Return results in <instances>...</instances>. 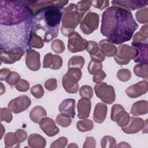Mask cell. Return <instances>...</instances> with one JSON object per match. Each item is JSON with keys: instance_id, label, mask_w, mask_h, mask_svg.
<instances>
[{"instance_id": "6da1fadb", "label": "cell", "mask_w": 148, "mask_h": 148, "mask_svg": "<svg viewBox=\"0 0 148 148\" xmlns=\"http://www.w3.org/2000/svg\"><path fill=\"white\" fill-rule=\"evenodd\" d=\"M138 28L131 10L125 8L112 5L102 13L101 32L113 44L130 40Z\"/></svg>"}, {"instance_id": "7a4b0ae2", "label": "cell", "mask_w": 148, "mask_h": 148, "mask_svg": "<svg viewBox=\"0 0 148 148\" xmlns=\"http://www.w3.org/2000/svg\"><path fill=\"white\" fill-rule=\"evenodd\" d=\"M68 1H53L34 13L33 31L43 35V42H49L58 34L64 8Z\"/></svg>"}, {"instance_id": "3957f363", "label": "cell", "mask_w": 148, "mask_h": 148, "mask_svg": "<svg viewBox=\"0 0 148 148\" xmlns=\"http://www.w3.org/2000/svg\"><path fill=\"white\" fill-rule=\"evenodd\" d=\"M33 29V18L20 24L0 25V49L22 48L27 51L30 49L28 42Z\"/></svg>"}, {"instance_id": "277c9868", "label": "cell", "mask_w": 148, "mask_h": 148, "mask_svg": "<svg viewBox=\"0 0 148 148\" xmlns=\"http://www.w3.org/2000/svg\"><path fill=\"white\" fill-rule=\"evenodd\" d=\"M30 8L22 1H0V25L10 26L33 18Z\"/></svg>"}, {"instance_id": "5b68a950", "label": "cell", "mask_w": 148, "mask_h": 148, "mask_svg": "<svg viewBox=\"0 0 148 148\" xmlns=\"http://www.w3.org/2000/svg\"><path fill=\"white\" fill-rule=\"evenodd\" d=\"M84 14L80 13L77 5L71 3L64 8L62 18V25L61 31L66 36L75 31L76 26L81 22Z\"/></svg>"}, {"instance_id": "8992f818", "label": "cell", "mask_w": 148, "mask_h": 148, "mask_svg": "<svg viewBox=\"0 0 148 148\" xmlns=\"http://www.w3.org/2000/svg\"><path fill=\"white\" fill-rule=\"evenodd\" d=\"M82 73L80 69L69 68L62 79V84L64 90L68 93L76 94L79 90L78 82L82 77Z\"/></svg>"}, {"instance_id": "52a82bcc", "label": "cell", "mask_w": 148, "mask_h": 148, "mask_svg": "<svg viewBox=\"0 0 148 148\" xmlns=\"http://www.w3.org/2000/svg\"><path fill=\"white\" fill-rule=\"evenodd\" d=\"M96 95L106 104L113 103L116 99V94L113 87L104 82L97 83L94 86Z\"/></svg>"}, {"instance_id": "ba28073f", "label": "cell", "mask_w": 148, "mask_h": 148, "mask_svg": "<svg viewBox=\"0 0 148 148\" xmlns=\"http://www.w3.org/2000/svg\"><path fill=\"white\" fill-rule=\"evenodd\" d=\"M137 55L136 50L128 45H120L117 47L116 54L114 56L115 61L119 65H126Z\"/></svg>"}, {"instance_id": "9c48e42d", "label": "cell", "mask_w": 148, "mask_h": 148, "mask_svg": "<svg viewBox=\"0 0 148 148\" xmlns=\"http://www.w3.org/2000/svg\"><path fill=\"white\" fill-rule=\"evenodd\" d=\"M99 17L95 12L86 14L80 23V28L85 34H90L97 29L99 25Z\"/></svg>"}, {"instance_id": "30bf717a", "label": "cell", "mask_w": 148, "mask_h": 148, "mask_svg": "<svg viewBox=\"0 0 148 148\" xmlns=\"http://www.w3.org/2000/svg\"><path fill=\"white\" fill-rule=\"evenodd\" d=\"M88 41L83 39L77 32H73L68 35V49L71 53L83 51L87 49Z\"/></svg>"}, {"instance_id": "8fae6325", "label": "cell", "mask_w": 148, "mask_h": 148, "mask_svg": "<svg viewBox=\"0 0 148 148\" xmlns=\"http://www.w3.org/2000/svg\"><path fill=\"white\" fill-rule=\"evenodd\" d=\"M110 119L113 121L116 122L119 126L123 127L128 123L130 116L122 105L114 104L111 109Z\"/></svg>"}, {"instance_id": "7c38bea8", "label": "cell", "mask_w": 148, "mask_h": 148, "mask_svg": "<svg viewBox=\"0 0 148 148\" xmlns=\"http://www.w3.org/2000/svg\"><path fill=\"white\" fill-rule=\"evenodd\" d=\"M1 50V62L5 64H11L19 61L25 53V51L22 48H16L12 50H4L0 49Z\"/></svg>"}, {"instance_id": "4fadbf2b", "label": "cell", "mask_w": 148, "mask_h": 148, "mask_svg": "<svg viewBox=\"0 0 148 148\" xmlns=\"http://www.w3.org/2000/svg\"><path fill=\"white\" fill-rule=\"evenodd\" d=\"M31 103L30 98L23 95L12 99L8 103V108L14 113H21L27 109Z\"/></svg>"}, {"instance_id": "5bb4252c", "label": "cell", "mask_w": 148, "mask_h": 148, "mask_svg": "<svg viewBox=\"0 0 148 148\" xmlns=\"http://www.w3.org/2000/svg\"><path fill=\"white\" fill-rule=\"evenodd\" d=\"M147 90V82L146 80H142L128 87L126 89L125 92L130 98H134L146 94Z\"/></svg>"}, {"instance_id": "9a60e30c", "label": "cell", "mask_w": 148, "mask_h": 148, "mask_svg": "<svg viewBox=\"0 0 148 148\" xmlns=\"http://www.w3.org/2000/svg\"><path fill=\"white\" fill-rule=\"evenodd\" d=\"M25 64L27 68L33 71H38L40 68V54L33 49L27 51Z\"/></svg>"}, {"instance_id": "2e32d148", "label": "cell", "mask_w": 148, "mask_h": 148, "mask_svg": "<svg viewBox=\"0 0 148 148\" xmlns=\"http://www.w3.org/2000/svg\"><path fill=\"white\" fill-rule=\"evenodd\" d=\"M62 65V58L58 55L53 54L50 53L46 54L43 61V68H50L58 70Z\"/></svg>"}, {"instance_id": "e0dca14e", "label": "cell", "mask_w": 148, "mask_h": 148, "mask_svg": "<svg viewBox=\"0 0 148 148\" xmlns=\"http://www.w3.org/2000/svg\"><path fill=\"white\" fill-rule=\"evenodd\" d=\"M113 6H118L129 10H136L145 8L148 5V1H113L111 2Z\"/></svg>"}, {"instance_id": "ac0fdd59", "label": "cell", "mask_w": 148, "mask_h": 148, "mask_svg": "<svg viewBox=\"0 0 148 148\" xmlns=\"http://www.w3.org/2000/svg\"><path fill=\"white\" fill-rule=\"evenodd\" d=\"M39 127L49 136H54L60 131V130L56 125L54 121L49 117L43 118L39 122Z\"/></svg>"}, {"instance_id": "d6986e66", "label": "cell", "mask_w": 148, "mask_h": 148, "mask_svg": "<svg viewBox=\"0 0 148 148\" xmlns=\"http://www.w3.org/2000/svg\"><path fill=\"white\" fill-rule=\"evenodd\" d=\"M145 121L140 117H130L128 123L124 127H121L122 130L126 134H135L140 131L144 125Z\"/></svg>"}, {"instance_id": "ffe728a7", "label": "cell", "mask_w": 148, "mask_h": 148, "mask_svg": "<svg viewBox=\"0 0 148 148\" xmlns=\"http://www.w3.org/2000/svg\"><path fill=\"white\" fill-rule=\"evenodd\" d=\"M131 45L137 51L134 61L139 64L147 63V43H131Z\"/></svg>"}, {"instance_id": "44dd1931", "label": "cell", "mask_w": 148, "mask_h": 148, "mask_svg": "<svg viewBox=\"0 0 148 148\" xmlns=\"http://www.w3.org/2000/svg\"><path fill=\"white\" fill-rule=\"evenodd\" d=\"M91 103L89 99L82 98L78 101L77 117L80 119H85L89 117L91 111Z\"/></svg>"}, {"instance_id": "7402d4cb", "label": "cell", "mask_w": 148, "mask_h": 148, "mask_svg": "<svg viewBox=\"0 0 148 148\" xmlns=\"http://www.w3.org/2000/svg\"><path fill=\"white\" fill-rule=\"evenodd\" d=\"M58 109L61 113L73 119L75 116V100L72 98L64 99L60 104Z\"/></svg>"}, {"instance_id": "603a6c76", "label": "cell", "mask_w": 148, "mask_h": 148, "mask_svg": "<svg viewBox=\"0 0 148 148\" xmlns=\"http://www.w3.org/2000/svg\"><path fill=\"white\" fill-rule=\"evenodd\" d=\"M98 46L105 56L113 57L117 53V48L113 43L109 42L107 39L100 40Z\"/></svg>"}, {"instance_id": "cb8c5ba5", "label": "cell", "mask_w": 148, "mask_h": 148, "mask_svg": "<svg viewBox=\"0 0 148 148\" xmlns=\"http://www.w3.org/2000/svg\"><path fill=\"white\" fill-rule=\"evenodd\" d=\"M108 108L107 106L102 102L96 104L93 114V120L95 123H102L104 121L106 114Z\"/></svg>"}, {"instance_id": "d4e9b609", "label": "cell", "mask_w": 148, "mask_h": 148, "mask_svg": "<svg viewBox=\"0 0 148 148\" xmlns=\"http://www.w3.org/2000/svg\"><path fill=\"white\" fill-rule=\"evenodd\" d=\"M148 103L147 101L140 100L133 103L130 113L131 114L138 116L147 113Z\"/></svg>"}, {"instance_id": "484cf974", "label": "cell", "mask_w": 148, "mask_h": 148, "mask_svg": "<svg viewBox=\"0 0 148 148\" xmlns=\"http://www.w3.org/2000/svg\"><path fill=\"white\" fill-rule=\"evenodd\" d=\"M46 143V139L39 134H33L28 138V144L29 147L43 148L45 147Z\"/></svg>"}, {"instance_id": "4316f807", "label": "cell", "mask_w": 148, "mask_h": 148, "mask_svg": "<svg viewBox=\"0 0 148 148\" xmlns=\"http://www.w3.org/2000/svg\"><path fill=\"white\" fill-rule=\"evenodd\" d=\"M46 116L47 113L46 110L40 106H35L31 110L29 113L31 120L35 123H39V122Z\"/></svg>"}, {"instance_id": "83f0119b", "label": "cell", "mask_w": 148, "mask_h": 148, "mask_svg": "<svg viewBox=\"0 0 148 148\" xmlns=\"http://www.w3.org/2000/svg\"><path fill=\"white\" fill-rule=\"evenodd\" d=\"M147 24H146L134 35L132 43H147Z\"/></svg>"}, {"instance_id": "f1b7e54d", "label": "cell", "mask_w": 148, "mask_h": 148, "mask_svg": "<svg viewBox=\"0 0 148 148\" xmlns=\"http://www.w3.org/2000/svg\"><path fill=\"white\" fill-rule=\"evenodd\" d=\"M43 40L42 39L41 36L33 31L31 35L28 42L29 48L31 49V47H35L40 49L43 47Z\"/></svg>"}, {"instance_id": "f546056e", "label": "cell", "mask_w": 148, "mask_h": 148, "mask_svg": "<svg viewBox=\"0 0 148 148\" xmlns=\"http://www.w3.org/2000/svg\"><path fill=\"white\" fill-rule=\"evenodd\" d=\"M85 60L82 56H75L72 57L68 61V69L74 68L81 69L84 64Z\"/></svg>"}, {"instance_id": "4dcf8cb0", "label": "cell", "mask_w": 148, "mask_h": 148, "mask_svg": "<svg viewBox=\"0 0 148 148\" xmlns=\"http://www.w3.org/2000/svg\"><path fill=\"white\" fill-rule=\"evenodd\" d=\"M93 123L90 119L79 120L76 123V127L79 131L86 132L91 131L93 128Z\"/></svg>"}, {"instance_id": "1f68e13d", "label": "cell", "mask_w": 148, "mask_h": 148, "mask_svg": "<svg viewBox=\"0 0 148 148\" xmlns=\"http://www.w3.org/2000/svg\"><path fill=\"white\" fill-rule=\"evenodd\" d=\"M134 72L138 77L147 79L148 76L147 63L136 64L134 67Z\"/></svg>"}, {"instance_id": "d6a6232c", "label": "cell", "mask_w": 148, "mask_h": 148, "mask_svg": "<svg viewBox=\"0 0 148 148\" xmlns=\"http://www.w3.org/2000/svg\"><path fill=\"white\" fill-rule=\"evenodd\" d=\"M4 142H5V147L6 148L8 147H19V144L15 138L14 133L13 132H8L7 133L4 137Z\"/></svg>"}, {"instance_id": "836d02e7", "label": "cell", "mask_w": 148, "mask_h": 148, "mask_svg": "<svg viewBox=\"0 0 148 148\" xmlns=\"http://www.w3.org/2000/svg\"><path fill=\"white\" fill-rule=\"evenodd\" d=\"M56 123L62 127H67L71 125L72 123V118L67 115L60 113L56 117Z\"/></svg>"}, {"instance_id": "e575fe53", "label": "cell", "mask_w": 148, "mask_h": 148, "mask_svg": "<svg viewBox=\"0 0 148 148\" xmlns=\"http://www.w3.org/2000/svg\"><path fill=\"white\" fill-rule=\"evenodd\" d=\"M135 17L137 21L141 24H147L148 21V8L142 9L136 12Z\"/></svg>"}, {"instance_id": "d590c367", "label": "cell", "mask_w": 148, "mask_h": 148, "mask_svg": "<svg viewBox=\"0 0 148 148\" xmlns=\"http://www.w3.org/2000/svg\"><path fill=\"white\" fill-rule=\"evenodd\" d=\"M20 76L14 71H10L5 79L6 82L10 86H16L20 80Z\"/></svg>"}, {"instance_id": "8d00e7d4", "label": "cell", "mask_w": 148, "mask_h": 148, "mask_svg": "<svg viewBox=\"0 0 148 148\" xmlns=\"http://www.w3.org/2000/svg\"><path fill=\"white\" fill-rule=\"evenodd\" d=\"M12 111L8 108H1L0 109V120L1 121H6V123H10L12 120L13 116Z\"/></svg>"}, {"instance_id": "74e56055", "label": "cell", "mask_w": 148, "mask_h": 148, "mask_svg": "<svg viewBox=\"0 0 148 148\" xmlns=\"http://www.w3.org/2000/svg\"><path fill=\"white\" fill-rule=\"evenodd\" d=\"M79 94L82 98H85L91 99L93 97V90L88 85L82 86L79 90Z\"/></svg>"}, {"instance_id": "f35d334b", "label": "cell", "mask_w": 148, "mask_h": 148, "mask_svg": "<svg viewBox=\"0 0 148 148\" xmlns=\"http://www.w3.org/2000/svg\"><path fill=\"white\" fill-rule=\"evenodd\" d=\"M51 47L52 50L57 54L62 53L65 49L64 42L61 40L58 39L54 40L51 42Z\"/></svg>"}, {"instance_id": "ab89813d", "label": "cell", "mask_w": 148, "mask_h": 148, "mask_svg": "<svg viewBox=\"0 0 148 148\" xmlns=\"http://www.w3.org/2000/svg\"><path fill=\"white\" fill-rule=\"evenodd\" d=\"M116 141L115 139L110 136H105L101 140V146L103 148L116 147Z\"/></svg>"}, {"instance_id": "60d3db41", "label": "cell", "mask_w": 148, "mask_h": 148, "mask_svg": "<svg viewBox=\"0 0 148 148\" xmlns=\"http://www.w3.org/2000/svg\"><path fill=\"white\" fill-rule=\"evenodd\" d=\"M117 77L118 79L121 82H127L131 79V73L130 71L127 69H121L118 71Z\"/></svg>"}, {"instance_id": "b9f144b4", "label": "cell", "mask_w": 148, "mask_h": 148, "mask_svg": "<svg viewBox=\"0 0 148 148\" xmlns=\"http://www.w3.org/2000/svg\"><path fill=\"white\" fill-rule=\"evenodd\" d=\"M31 94L36 98L39 99L42 98L44 94V90L42 85L38 84L31 88L30 90Z\"/></svg>"}, {"instance_id": "7bdbcfd3", "label": "cell", "mask_w": 148, "mask_h": 148, "mask_svg": "<svg viewBox=\"0 0 148 148\" xmlns=\"http://www.w3.org/2000/svg\"><path fill=\"white\" fill-rule=\"evenodd\" d=\"M86 50L90 54V56H93L99 51L100 49L95 42L90 40L88 41V46Z\"/></svg>"}, {"instance_id": "ee69618b", "label": "cell", "mask_w": 148, "mask_h": 148, "mask_svg": "<svg viewBox=\"0 0 148 148\" xmlns=\"http://www.w3.org/2000/svg\"><path fill=\"white\" fill-rule=\"evenodd\" d=\"M77 7L79 12L83 14H84L87 10H89L91 5V1H81L77 2Z\"/></svg>"}, {"instance_id": "f6af8a7d", "label": "cell", "mask_w": 148, "mask_h": 148, "mask_svg": "<svg viewBox=\"0 0 148 148\" xmlns=\"http://www.w3.org/2000/svg\"><path fill=\"white\" fill-rule=\"evenodd\" d=\"M102 62H97L91 60L88 64L87 68L88 72L91 75H94L98 71L102 69Z\"/></svg>"}, {"instance_id": "bcb514c9", "label": "cell", "mask_w": 148, "mask_h": 148, "mask_svg": "<svg viewBox=\"0 0 148 148\" xmlns=\"http://www.w3.org/2000/svg\"><path fill=\"white\" fill-rule=\"evenodd\" d=\"M17 90L21 92H25L29 90V84L28 82L24 79H20L18 83L15 86Z\"/></svg>"}, {"instance_id": "7dc6e473", "label": "cell", "mask_w": 148, "mask_h": 148, "mask_svg": "<svg viewBox=\"0 0 148 148\" xmlns=\"http://www.w3.org/2000/svg\"><path fill=\"white\" fill-rule=\"evenodd\" d=\"M14 135L17 142L20 143L25 141L27 137V134L26 131L23 130L18 129L14 132Z\"/></svg>"}, {"instance_id": "c3c4849f", "label": "cell", "mask_w": 148, "mask_h": 148, "mask_svg": "<svg viewBox=\"0 0 148 148\" xmlns=\"http://www.w3.org/2000/svg\"><path fill=\"white\" fill-rule=\"evenodd\" d=\"M68 143L66 138L61 136L56 140L54 141L50 145V147H64Z\"/></svg>"}, {"instance_id": "681fc988", "label": "cell", "mask_w": 148, "mask_h": 148, "mask_svg": "<svg viewBox=\"0 0 148 148\" xmlns=\"http://www.w3.org/2000/svg\"><path fill=\"white\" fill-rule=\"evenodd\" d=\"M106 76V73H105L104 71H102V69L98 71L93 75L92 81L96 83L102 82V81H103L105 78Z\"/></svg>"}, {"instance_id": "f907efd6", "label": "cell", "mask_w": 148, "mask_h": 148, "mask_svg": "<svg viewBox=\"0 0 148 148\" xmlns=\"http://www.w3.org/2000/svg\"><path fill=\"white\" fill-rule=\"evenodd\" d=\"M45 87L48 91H50L56 90L57 87V80L54 78L47 80L45 83Z\"/></svg>"}, {"instance_id": "816d5d0a", "label": "cell", "mask_w": 148, "mask_h": 148, "mask_svg": "<svg viewBox=\"0 0 148 148\" xmlns=\"http://www.w3.org/2000/svg\"><path fill=\"white\" fill-rule=\"evenodd\" d=\"M91 5L94 7L102 10L109 5V1H91Z\"/></svg>"}, {"instance_id": "f5cc1de1", "label": "cell", "mask_w": 148, "mask_h": 148, "mask_svg": "<svg viewBox=\"0 0 148 148\" xmlns=\"http://www.w3.org/2000/svg\"><path fill=\"white\" fill-rule=\"evenodd\" d=\"M95 143H96V142L94 138L91 136L86 137L85 142L83 147H95Z\"/></svg>"}, {"instance_id": "db71d44e", "label": "cell", "mask_w": 148, "mask_h": 148, "mask_svg": "<svg viewBox=\"0 0 148 148\" xmlns=\"http://www.w3.org/2000/svg\"><path fill=\"white\" fill-rule=\"evenodd\" d=\"M10 72V69L8 68H2L0 71V79L1 81L5 80V79L8 75Z\"/></svg>"}, {"instance_id": "11a10c76", "label": "cell", "mask_w": 148, "mask_h": 148, "mask_svg": "<svg viewBox=\"0 0 148 148\" xmlns=\"http://www.w3.org/2000/svg\"><path fill=\"white\" fill-rule=\"evenodd\" d=\"M117 147H131V146L130 145H128L127 142H121V143H119L117 146H116Z\"/></svg>"}, {"instance_id": "9f6ffc18", "label": "cell", "mask_w": 148, "mask_h": 148, "mask_svg": "<svg viewBox=\"0 0 148 148\" xmlns=\"http://www.w3.org/2000/svg\"><path fill=\"white\" fill-rule=\"evenodd\" d=\"M142 132L143 133H147V119H146L145 122H144V125H143V127L142 129Z\"/></svg>"}, {"instance_id": "6f0895ef", "label": "cell", "mask_w": 148, "mask_h": 148, "mask_svg": "<svg viewBox=\"0 0 148 148\" xmlns=\"http://www.w3.org/2000/svg\"><path fill=\"white\" fill-rule=\"evenodd\" d=\"M5 92V87L2 84V83H1V95H2Z\"/></svg>"}, {"instance_id": "680465c9", "label": "cell", "mask_w": 148, "mask_h": 148, "mask_svg": "<svg viewBox=\"0 0 148 148\" xmlns=\"http://www.w3.org/2000/svg\"><path fill=\"white\" fill-rule=\"evenodd\" d=\"M1 139L2 138V136H3V132H5V128L3 127V125L2 124H1Z\"/></svg>"}, {"instance_id": "91938a15", "label": "cell", "mask_w": 148, "mask_h": 148, "mask_svg": "<svg viewBox=\"0 0 148 148\" xmlns=\"http://www.w3.org/2000/svg\"><path fill=\"white\" fill-rule=\"evenodd\" d=\"M77 147L78 146H77V145H76V144L73 143H71L70 145H69L67 146V147Z\"/></svg>"}]
</instances>
